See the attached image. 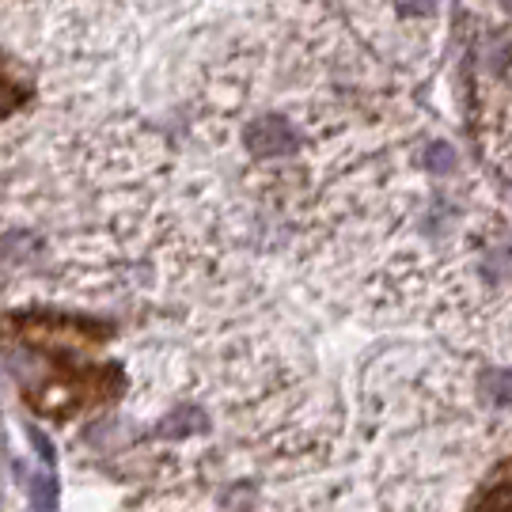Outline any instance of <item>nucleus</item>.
Here are the masks:
<instances>
[{"instance_id": "nucleus-1", "label": "nucleus", "mask_w": 512, "mask_h": 512, "mask_svg": "<svg viewBox=\"0 0 512 512\" xmlns=\"http://www.w3.org/2000/svg\"><path fill=\"white\" fill-rule=\"evenodd\" d=\"M23 99H27V95H23V88H19L16 80L8 76V65L0 61V118H8V114L23 103Z\"/></svg>"}]
</instances>
